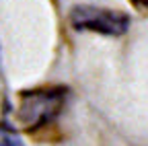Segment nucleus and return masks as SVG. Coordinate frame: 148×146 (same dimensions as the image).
Returning a JSON list of instances; mask_svg holds the SVG:
<instances>
[{"instance_id":"f03ea898","label":"nucleus","mask_w":148,"mask_h":146,"mask_svg":"<svg viewBox=\"0 0 148 146\" xmlns=\"http://www.w3.org/2000/svg\"><path fill=\"white\" fill-rule=\"evenodd\" d=\"M70 23L76 31H92V33L109 35V37H119V35L127 33L132 19L121 10L80 4L70 10Z\"/></svg>"},{"instance_id":"7ed1b4c3","label":"nucleus","mask_w":148,"mask_h":146,"mask_svg":"<svg viewBox=\"0 0 148 146\" xmlns=\"http://www.w3.org/2000/svg\"><path fill=\"white\" fill-rule=\"evenodd\" d=\"M0 146H23L18 134L6 123H0Z\"/></svg>"},{"instance_id":"20e7f679","label":"nucleus","mask_w":148,"mask_h":146,"mask_svg":"<svg viewBox=\"0 0 148 146\" xmlns=\"http://www.w3.org/2000/svg\"><path fill=\"white\" fill-rule=\"evenodd\" d=\"M132 2H134L138 8H142V10H148V0H132Z\"/></svg>"},{"instance_id":"f257e3e1","label":"nucleus","mask_w":148,"mask_h":146,"mask_svg":"<svg viewBox=\"0 0 148 146\" xmlns=\"http://www.w3.org/2000/svg\"><path fill=\"white\" fill-rule=\"evenodd\" d=\"M68 90L64 86H49V88H35L21 93L16 109V119L23 123L27 130H35L51 123L62 113L66 105Z\"/></svg>"}]
</instances>
